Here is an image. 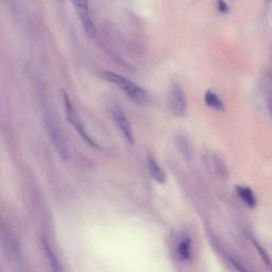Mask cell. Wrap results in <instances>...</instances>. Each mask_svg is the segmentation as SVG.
<instances>
[{"mask_svg":"<svg viewBox=\"0 0 272 272\" xmlns=\"http://www.w3.org/2000/svg\"><path fill=\"white\" fill-rule=\"evenodd\" d=\"M98 76L102 80L108 83H112L116 85L118 88L123 90V93L128 97V98L138 105H145L149 100L148 94L145 89H143L136 83L132 82L131 80L126 79V77L116 74L113 71H101Z\"/></svg>","mask_w":272,"mask_h":272,"instance_id":"obj_1","label":"cell"},{"mask_svg":"<svg viewBox=\"0 0 272 272\" xmlns=\"http://www.w3.org/2000/svg\"><path fill=\"white\" fill-rule=\"evenodd\" d=\"M43 120L48 137H49V140L52 143L54 149H56L57 153L63 161H67L70 158L69 147L67 145V142H66L61 126L59 125L57 118L54 117L53 113L49 108H44Z\"/></svg>","mask_w":272,"mask_h":272,"instance_id":"obj_2","label":"cell"},{"mask_svg":"<svg viewBox=\"0 0 272 272\" xmlns=\"http://www.w3.org/2000/svg\"><path fill=\"white\" fill-rule=\"evenodd\" d=\"M63 101H64V108H65V113H66V118H67V120L70 123V125L74 126V129L78 132V134L81 136L82 140L85 142L89 147H92L96 150H101L100 145L97 143L92 136H90V134L85 129V126H84V124L82 122V119L80 118L79 114L76 112L75 107H74V105H72L68 95L66 94L65 92H63Z\"/></svg>","mask_w":272,"mask_h":272,"instance_id":"obj_3","label":"cell"},{"mask_svg":"<svg viewBox=\"0 0 272 272\" xmlns=\"http://www.w3.org/2000/svg\"><path fill=\"white\" fill-rule=\"evenodd\" d=\"M107 111L114 124L116 125L118 130L122 132V134L126 138V141L133 146L134 145V133H133L130 120L126 117L123 108L115 102H110L107 105Z\"/></svg>","mask_w":272,"mask_h":272,"instance_id":"obj_4","label":"cell"},{"mask_svg":"<svg viewBox=\"0 0 272 272\" xmlns=\"http://www.w3.org/2000/svg\"><path fill=\"white\" fill-rule=\"evenodd\" d=\"M169 108L176 116H184L187 112V100L182 86L173 83L169 92Z\"/></svg>","mask_w":272,"mask_h":272,"instance_id":"obj_5","label":"cell"},{"mask_svg":"<svg viewBox=\"0 0 272 272\" xmlns=\"http://www.w3.org/2000/svg\"><path fill=\"white\" fill-rule=\"evenodd\" d=\"M77 12L83 29L89 36H94L97 33L96 27L90 18L89 14V1L88 0H70Z\"/></svg>","mask_w":272,"mask_h":272,"instance_id":"obj_6","label":"cell"},{"mask_svg":"<svg viewBox=\"0 0 272 272\" xmlns=\"http://www.w3.org/2000/svg\"><path fill=\"white\" fill-rule=\"evenodd\" d=\"M147 168L150 177L152 178L155 182H158L159 184H164L166 181V173L163 170V168L160 166L152 155H148L147 158Z\"/></svg>","mask_w":272,"mask_h":272,"instance_id":"obj_7","label":"cell"},{"mask_svg":"<svg viewBox=\"0 0 272 272\" xmlns=\"http://www.w3.org/2000/svg\"><path fill=\"white\" fill-rule=\"evenodd\" d=\"M174 142H176L177 148L180 151V153L182 154L184 160L187 163H190L192 161V146L191 143L188 140V137L185 136L184 134H177L176 138H174Z\"/></svg>","mask_w":272,"mask_h":272,"instance_id":"obj_8","label":"cell"},{"mask_svg":"<svg viewBox=\"0 0 272 272\" xmlns=\"http://www.w3.org/2000/svg\"><path fill=\"white\" fill-rule=\"evenodd\" d=\"M43 244H44V250L46 252V255L48 258V263H49V265H50V268H51L52 272H65L63 264L61 263V261H60L59 257L56 255V253L52 251L49 244H48V241L44 239Z\"/></svg>","mask_w":272,"mask_h":272,"instance_id":"obj_9","label":"cell"},{"mask_svg":"<svg viewBox=\"0 0 272 272\" xmlns=\"http://www.w3.org/2000/svg\"><path fill=\"white\" fill-rule=\"evenodd\" d=\"M178 257L182 262H187L191 258V239L189 237H184L180 240L177 247Z\"/></svg>","mask_w":272,"mask_h":272,"instance_id":"obj_10","label":"cell"},{"mask_svg":"<svg viewBox=\"0 0 272 272\" xmlns=\"http://www.w3.org/2000/svg\"><path fill=\"white\" fill-rule=\"evenodd\" d=\"M236 193L238 197L244 201L246 205L249 208H254L256 205V198L253 193L252 189L247 186H236Z\"/></svg>","mask_w":272,"mask_h":272,"instance_id":"obj_11","label":"cell"},{"mask_svg":"<svg viewBox=\"0 0 272 272\" xmlns=\"http://www.w3.org/2000/svg\"><path fill=\"white\" fill-rule=\"evenodd\" d=\"M204 101L205 105L209 107L213 108L216 111H225V104L223 101L219 98V96L216 93L211 92V90H207L204 94Z\"/></svg>","mask_w":272,"mask_h":272,"instance_id":"obj_12","label":"cell"},{"mask_svg":"<svg viewBox=\"0 0 272 272\" xmlns=\"http://www.w3.org/2000/svg\"><path fill=\"white\" fill-rule=\"evenodd\" d=\"M254 245H255V247H256L257 252L259 253V254H261L262 258L264 259V262H265L266 264H267L268 266H270V267H272V263H271V261H270V257L267 255V253L265 252V250L263 249V248H262L261 246H258V244L254 243Z\"/></svg>","mask_w":272,"mask_h":272,"instance_id":"obj_13","label":"cell"},{"mask_svg":"<svg viewBox=\"0 0 272 272\" xmlns=\"http://www.w3.org/2000/svg\"><path fill=\"white\" fill-rule=\"evenodd\" d=\"M229 262L232 264L233 267L236 269L238 272H250L249 270H248L244 265H241L238 261H236L235 258H232V257H229Z\"/></svg>","mask_w":272,"mask_h":272,"instance_id":"obj_14","label":"cell"},{"mask_svg":"<svg viewBox=\"0 0 272 272\" xmlns=\"http://www.w3.org/2000/svg\"><path fill=\"white\" fill-rule=\"evenodd\" d=\"M217 8H218L219 12H221V13H225V14L229 13V11H230L229 5L225 0H217Z\"/></svg>","mask_w":272,"mask_h":272,"instance_id":"obj_15","label":"cell"}]
</instances>
